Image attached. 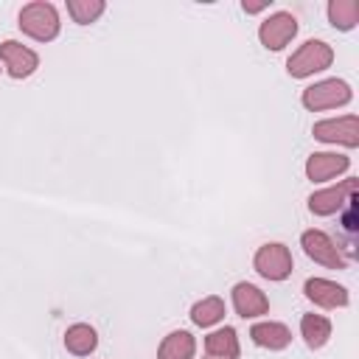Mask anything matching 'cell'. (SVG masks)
Masks as SVG:
<instances>
[{
    "label": "cell",
    "mask_w": 359,
    "mask_h": 359,
    "mask_svg": "<svg viewBox=\"0 0 359 359\" xmlns=\"http://www.w3.org/2000/svg\"><path fill=\"white\" fill-rule=\"evenodd\" d=\"M294 34H297V20H294V14H289V11H275V14H269V17L261 22V28H258V39H261V45H264L266 50H280L283 45H289V42L294 39Z\"/></svg>",
    "instance_id": "52a82bcc"
},
{
    "label": "cell",
    "mask_w": 359,
    "mask_h": 359,
    "mask_svg": "<svg viewBox=\"0 0 359 359\" xmlns=\"http://www.w3.org/2000/svg\"><path fill=\"white\" fill-rule=\"evenodd\" d=\"M300 244H303V252L311 261H317V264H323L328 269H345L348 266V258L342 255L339 244L323 230H306L300 236Z\"/></svg>",
    "instance_id": "5b68a950"
},
{
    "label": "cell",
    "mask_w": 359,
    "mask_h": 359,
    "mask_svg": "<svg viewBox=\"0 0 359 359\" xmlns=\"http://www.w3.org/2000/svg\"><path fill=\"white\" fill-rule=\"evenodd\" d=\"M107 3L104 0H67V14L79 25H90L104 14Z\"/></svg>",
    "instance_id": "ffe728a7"
},
{
    "label": "cell",
    "mask_w": 359,
    "mask_h": 359,
    "mask_svg": "<svg viewBox=\"0 0 359 359\" xmlns=\"http://www.w3.org/2000/svg\"><path fill=\"white\" fill-rule=\"evenodd\" d=\"M356 188H359L356 180H345V182H339V185H334V188L314 191V194L309 196V210H311L314 216H331V213H339V210L345 208V202L356 194Z\"/></svg>",
    "instance_id": "9c48e42d"
},
{
    "label": "cell",
    "mask_w": 359,
    "mask_h": 359,
    "mask_svg": "<svg viewBox=\"0 0 359 359\" xmlns=\"http://www.w3.org/2000/svg\"><path fill=\"white\" fill-rule=\"evenodd\" d=\"M331 62H334L331 45L323 39H309L286 59V70L292 79H306V76H314V73L331 67Z\"/></svg>",
    "instance_id": "7a4b0ae2"
},
{
    "label": "cell",
    "mask_w": 359,
    "mask_h": 359,
    "mask_svg": "<svg viewBox=\"0 0 359 359\" xmlns=\"http://www.w3.org/2000/svg\"><path fill=\"white\" fill-rule=\"evenodd\" d=\"M303 292L320 309H345L351 303L348 289L339 286V283H334V280H328V278H309L303 283Z\"/></svg>",
    "instance_id": "30bf717a"
},
{
    "label": "cell",
    "mask_w": 359,
    "mask_h": 359,
    "mask_svg": "<svg viewBox=\"0 0 359 359\" xmlns=\"http://www.w3.org/2000/svg\"><path fill=\"white\" fill-rule=\"evenodd\" d=\"M311 135L323 143H342L348 149H356L359 146V118L356 115H342V118L317 121L311 126Z\"/></svg>",
    "instance_id": "8992f818"
},
{
    "label": "cell",
    "mask_w": 359,
    "mask_h": 359,
    "mask_svg": "<svg viewBox=\"0 0 359 359\" xmlns=\"http://www.w3.org/2000/svg\"><path fill=\"white\" fill-rule=\"evenodd\" d=\"M351 168V160L345 154H334V151H314L309 154L306 160V177L311 182H325V180H334L337 174L348 171Z\"/></svg>",
    "instance_id": "7c38bea8"
},
{
    "label": "cell",
    "mask_w": 359,
    "mask_h": 359,
    "mask_svg": "<svg viewBox=\"0 0 359 359\" xmlns=\"http://www.w3.org/2000/svg\"><path fill=\"white\" fill-rule=\"evenodd\" d=\"M0 62L6 65V73L11 79H28L39 67V56L28 45H22L17 39L0 42Z\"/></svg>",
    "instance_id": "ba28073f"
},
{
    "label": "cell",
    "mask_w": 359,
    "mask_h": 359,
    "mask_svg": "<svg viewBox=\"0 0 359 359\" xmlns=\"http://www.w3.org/2000/svg\"><path fill=\"white\" fill-rule=\"evenodd\" d=\"M300 337L311 351L323 348L331 337V320L323 314H303L300 317Z\"/></svg>",
    "instance_id": "e0dca14e"
},
{
    "label": "cell",
    "mask_w": 359,
    "mask_h": 359,
    "mask_svg": "<svg viewBox=\"0 0 359 359\" xmlns=\"http://www.w3.org/2000/svg\"><path fill=\"white\" fill-rule=\"evenodd\" d=\"M194 353H196V339L188 331H171L168 337H163L157 348V359H194Z\"/></svg>",
    "instance_id": "9a60e30c"
},
{
    "label": "cell",
    "mask_w": 359,
    "mask_h": 359,
    "mask_svg": "<svg viewBox=\"0 0 359 359\" xmlns=\"http://www.w3.org/2000/svg\"><path fill=\"white\" fill-rule=\"evenodd\" d=\"M328 20L339 31H351L359 22V3L356 0H331L328 3Z\"/></svg>",
    "instance_id": "d6986e66"
},
{
    "label": "cell",
    "mask_w": 359,
    "mask_h": 359,
    "mask_svg": "<svg viewBox=\"0 0 359 359\" xmlns=\"http://www.w3.org/2000/svg\"><path fill=\"white\" fill-rule=\"evenodd\" d=\"M230 297H233V309H236V314L244 317V320H250V317H261V314L269 311V297H266L255 283H247V280L236 283Z\"/></svg>",
    "instance_id": "8fae6325"
},
{
    "label": "cell",
    "mask_w": 359,
    "mask_h": 359,
    "mask_svg": "<svg viewBox=\"0 0 359 359\" xmlns=\"http://www.w3.org/2000/svg\"><path fill=\"white\" fill-rule=\"evenodd\" d=\"M250 337H252V342L258 348H266V351H283L292 342V331L283 323H275V320L255 323L250 328Z\"/></svg>",
    "instance_id": "4fadbf2b"
},
{
    "label": "cell",
    "mask_w": 359,
    "mask_h": 359,
    "mask_svg": "<svg viewBox=\"0 0 359 359\" xmlns=\"http://www.w3.org/2000/svg\"><path fill=\"white\" fill-rule=\"evenodd\" d=\"M59 11L53 3H45V0H34V3H25L20 8V31L36 42H50L59 36Z\"/></svg>",
    "instance_id": "6da1fadb"
},
{
    "label": "cell",
    "mask_w": 359,
    "mask_h": 359,
    "mask_svg": "<svg viewBox=\"0 0 359 359\" xmlns=\"http://www.w3.org/2000/svg\"><path fill=\"white\" fill-rule=\"evenodd\" d=\"M205 351H208V356H213V359H238L241 348H238V334H236V328L224 325V328L208 334V337H205Z\"/></svg>",
    "instance_id": "5bb4252c"
},
{
    "label": "cell",
    "mask_w": 359,
    "mask_h": 359,
    "mask_svg": "<svg viewBox=\"0 0 359 359\" xmlns=\"http://www.w3.org/2000/svg\"><path fill=\"white\" fill-rule=\"evenodd\" d=\"M252 266L266 280H286L292 275V252L280 241L261 244L255 250V255H252Z\"/></svg>",
    "instance_id": "277c9868"
},
{
    "label": "cell",
    "mask_w": 359,
    "mask_h": 359,
    "mask_svg": "<svg viewBox=\"0 0 359 359\" xmlns=\"http://www.w3.org/2000/svg\"><path fill=\"white\" fill-rule=\"evenodd\" d=\"M269 3H272V0H255V3H250V0H244V3H241V8H244L247 14H258V11H264V8H269Z\"/></svg>",
    "instance_id": "44dd1931"
},
{
    "label": "cell",
    "mask_w": 359,
    "mask_h": 359,
    "mask_svg": "<svg viewBox=\"0 0 359 359\" xmlns=\"http://www.w3.org/2000/svg\"><path fill=\"white\" fill-rule=\"evenodd\" d=\"M351 84L342 81V79H325V81H317L311 87L303 90L300 101L306 109L311 112H320V109H331V107H342L351 101Z\"/></svg>",
    "instance_id": "3957f363"
},
{
    "label": "cell",
    "mask_w": 359,
    "mask_h": 359,
    "mask_svg": "<svg viewBox=\"0 0 359 359\" xmlns=\"http://www.w3.org/2000/svg\"><path fill=\"white\" fill-rule=\"evenodd\" d=\"M222 317H224V300L216 297V294L202 297L199 303L191 306V320H194V325H199V328H210V325H216Z\"/></svg>",
    "instance_id": "ac0fdd59"
},
{
    "label": "cell",
    "mask_w": 359,
    "mask_h": 359,
    "mask_svg": "<svg viewBox=\"0 0 359 359\" xmlns=\"http://www.w3.org/2000/svg\"><path fill=\"white\" fill-rule=\"evenodd\" d=\"M98 345V334L93 325L87 323H73L67 331H65V348L73 353V356H90Z\"/></svg>",
    "instance_id": "2e32d148"
}]
</instances>
